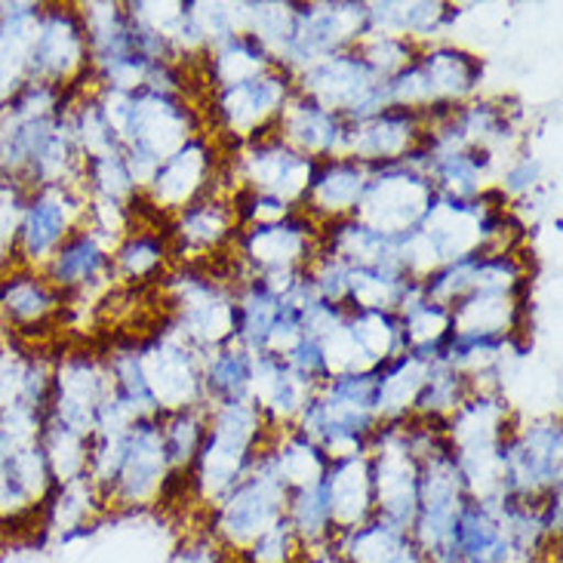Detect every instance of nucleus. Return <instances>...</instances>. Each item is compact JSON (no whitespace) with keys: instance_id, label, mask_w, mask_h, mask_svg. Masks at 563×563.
Returning <instances> with one entry per match:
<instances>
[{"instance_id":"obj_1","label":"nucleus","mask_w":563,"mask_h":563,"mask_svg":"<svg viewBox=\"0 0 563 563\" xmlns=\"http://www.w3.org/2000/svg\"><path fill=\"white\" fill-rule=\"evenodd\" d=\"M84 222H87V191L80 185L29 188L19 219V234H15V265L41 272Z\"/></svg>"},{"instance_id":"obj_2","label":"nucleus","mask_w":563,"mask_h":563,"mask_svg":"<svg viewBox=\"0 0 563 563\" xmlns=\"http://www.w3.org/2000/svg\"><path fill=\"white\" fill-rule=\"evenodd\" d=\"M90 68L87 25L77 7H44L34 22L25 75L37 84L71 87V80Z\"/></svg>"},{"instance_id":"obj_3","label":"nucleus","mask_w":563,"mask_h":563,"mask_svg":"<svg viewBox=\"0 0 563 563\" xmlns=\"http://www.w3.org/2000/svg\"><path fill=\"white\" fill-rule=\"evenodd\" d=\"M289 96H292V87L287 80V68L280 71V65H275L265 75L250 77L244 84L222 87L216 99V111L229 133L253 142L265 136L272 123H277Z\"/></svg>"},{"instance_id":"obj_4","label":"nucleus","mask_w":563,"mask_h":563,"mask_svg":"<svg viewBox=\"0 0 563 563\" xmlns=\"http://www.w3.org/2000/svg\"><path fill=\"white\" fill-rule=\"evenodd\" d=\"M311 219L289 213L275 222H253V229L241 238V253L256 275L299 272L311 260Z\"/></svg>"},{"instance_id":"obj_5","label":"nucleus","mask_w":563,"mask_h":563,"mask_svg":"<svg viewBox=\"0 0 563 563\" xmlns=\"http://www.w3.org/2000/svg\"><path fill=\"white\" fill-rule=\"evenodd\" d=\"M62 299L41 272L13 265L0 272V323L19 335L44 330L62 311Z\"/></svg>"},{"instance_id":"obj_6","label":"nucleus","mask_w":563,"mask_h":563,"mask_svg":"<svg viewBox=\"0 0 563 563\" xmlns=\"http://www.w3.org/2000/svg\"><path fill=\"white\" fill-rule=\"evenodd\" d=\"M41 275L49 280V287L59 292L62 299L68 292H87V289L106 284L108 277L114 275L111 265V246L90 231L87 225L65 241V244L53 253V260L41 268Z\"/></svg>"},{"instance_id":"obj_7","label":"nucleus","mask_w":563,"mask_h":563,"mask_svg":"<svg viewBox=\"0 0 563 563\" xmlns=\"http://www.w3.org/2000/svg\"><path fill=\"white\" fill-rule=\"evenodd\" d=\"M213 176V152L203 139H188L183 148L169 154L148 183V198L161 210H185L191 200L207 195V183Z\"/></svg>"},{"instance_id":"obj_8","label":"nucleus","mask_w":563,"mask_h":563,"mask_svg":"<svg viewBox=\"0 0 563 563\" xmlns=\"http://www.w3.org/2000/svg\"><path fill=\"white\" fill-rule=\"evenodd\" d=\"M366 179H369V167L354 157L318 161L302 203L311 213L327 216V219H349L361 203Z\"/></svg>"},{"instance_id":"obj_9","label":"nucleus","mask_w":563,"mask_h":563,"mask_svg":"<svg viewBox=\"0 0 563 563\" xmlns=\"http://www.w3.org/2000/svg\"><path fill=\"white\" fill-rule=\"evenodd\" d=\"M323 489H327L333 527H339V530L361 527L369 518V511L376 508V503H373V468H369V456L330 462L327 474H323Z\"/></svg>"},{"instance_id":"obj_10","label":"nucleus","mask_w":563,"mask_h":563,"mask_svg":"<svg viewBox=\"0 0 563 563\" xmlns=\"http://www.w3.org/2000/svg\"><path fill=\"white\" fill-rule=\"evenodd\" d=\"M416 65L426 75L434 106H453L459 99H465L484 75L481 62L456 46H434L426 56H416Z\"/></svg>"},{"instance_id":"obj_11","label":"nucleus","mask_w":563,"mask_h":563,"mask_svg":"<svg viewBox=\"0 0 563 563\" xmlns=\"http://www.w3.org/2000/svg\"><path fill=\"white\" fill-rule=\"evenodd\" d=\"M234 219H238V210L229 207L225 200L200 195L185 210H179L176 234L185 250L207 253V250H216L234 231Z\"/></svg>"},{"instance_id":"obj_12","label":"nucleus","mask_w":563,"mask_h":563,"mask_svg":"<svg viewBox=\"0 0 563 563\" xmlns=\"http://www.w3.org/2000/svg\"><path fill=\"white\" fill-rule=\"evenodd\" d=\"M111 265H114V275L130 277V280H145L164 265V244H161V238L145 234V231L130 234L118 246V253L111 256Z\"/></svg>"},{"instance_id":"obj_13","label":"nucleus","mask_w":563,"mask_h":563,"mask_svg":"<svg viewBox=\"0 0 563 563\" xmlns=\"http://www.w3.org/2000/svg\"><path fill=\"white\" fill-rule=\"evenodd\" d=\"M25 185L13 179H0V272L15 265V234H19V219L25 207Z\"/></svg>"},{"instance_id":"obj_14","label":"nucleus","mask_w":563,"mask_h":563,"mask_svg":"<svg viewBox=\"0 0 563 563\" xmlns=\"http://www.w3.org/2000/svg\"><path fill=\"white\" fill-rule=\"evenodd\" d=\"M31 351L19 349L15 342H0V410L22 397V379Z\"/></svg>"},{"instance_id":"obj_15","label":"nucleus","mask_w":563,"mask_h":563,"mask_svg":"<svg viewBox=\"0 0 563 563\" xmlns=\"http://www.w3.org/2000/svg\"><path fill=\"white\" fill-rule=\"evenodd\" d=\"M539 176H542V167H539L536 157H518L511 167L505 169V191H508V195H527V191H533L536 188Z\"/></svg>"},{"instance_id":"obj_16","label":"nucleus","mask_w":563,"mask_h":563,"mask_svg":"<svg viewBox=\"0 0 563 563\" xmlns=\"http://www.w3.org/2000/svg\"><path fill=\"white\" fill-rule=\"evenodd\" d=\"M173 563H222V554H219V549H213L207 539H198V542L185 545V549L176 554V561Z\"/></svg>"},{"instance_id":"obj_17","label":"nucleus","mask_w":563,"mask_h":563,"mask_svg":"<svg viewBox=\"0 0 563 563\" xmlns=\"http://www.w3.org/2000/svg\"><path fill=\"white\" fill-rule=\"evenodd\" d=\"M0 536H3V533H0Z\"/></svg>"}]
</instances>
